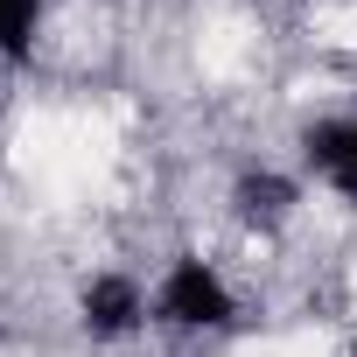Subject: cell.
Returning a JSON list of instances; mask_svg holds the SVG:
<instances>
[{
	"instance_id": "cell-4",
	"label": "cell",
	"mask_w": 357,
	"mask_h": 357,
	"mask_svg": "<svg viewBox=\"0 0 357 357\" xmlns=\"http://www.w3.org/2000/svg\"><path fill=\"white\" fill-rule=\"evenodd\" d=\"M301 161L322 190H336L343 204H357V112L343 119H315L308 140H301Z\"/></svg>"
},
{
	"instance_id": "cell-5",
	"label": "cell",
	"mask_w": 357,
	"mask_h": 357,
	"mask_svg": "<svg viewBox=\"0 0 357 357\" xmlns=\"http://www.w3.org/2000/svg\"><path fill=\"white\" fill-rule=\"evenodd\" d=\"M36 29H43V0H0V56L8 63L36 56Z\"/></svg>"
},
{
	"instance_id": "cell-6",
	"label": "cell",
	"mask_w": 357,
	"mask_h": 357,
	"mask_svg": "<svg viewBox=\"0 0 357 357\" xmlns=\"http://www.w3.org/2000/svg\"><path fill=\"white\" fill-rule=\"evenodd\" d=\"M350 357H357V336H350Z\"/></svg>"
},
{
	"instance_id": "cell-3",
	"label": "cell",
	"mask_w": 357,
	"mask_h": 357,
	"mask_svg": "<svg viewBox=\"0 0 357 357\" xmlns=\"http://www.w3.org/2000/svg\"><path fill=\"white\" fill-rule=\"evenodd\" d=\"M231 211H238L245 231L273 238V231H287V225L301 218V183H294V175H280V168H245L238 190H231Z\"/></svg>"
},
{
	"instance_id": "cell-1",
	"label": "cell",
	"mask_w": 357,
	"mask_h": 357,
	"mask_svg": "<svg viewBox=\"0 0 357 357\" xmlns=\"http://www.w3.org/2000/svg\"><path fill=\"white\" fill-rule=\"evenodd\" d=\"M154 315L168 322V329H225L231 315H238V294H231V280L211 266V259H175L168 273H161V287H154Z\"/></svg>"
},
{
	"instance_id": "cell-2",
	"label": "cell",
	"mask_w": 357,
	"mask_h": 357,
	"mask_svg": "<svg viewBox=\"0 0 357 357\" xmlns=\"http://www.w3.org/2000/svg\"><path fill=\"white\" fill-rule=\"evenodd\" d=\"M147 308H154V294L133 280V273H91L84 280V294H77V315H84V329L98 336V343H126V336H140L147 329Z\"/></svg>"
}]
</instances>
